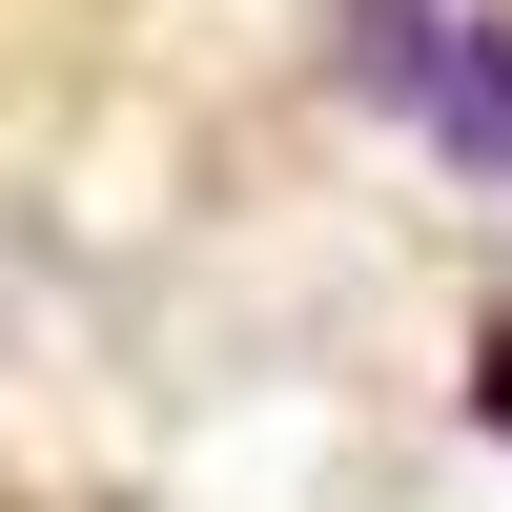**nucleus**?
<instances>
[{
  "instance_id": "1",
  "label": "nucleus",
  "mask_w": 512,
  "mask_h": 512,
  "mask_svg": "<svg viewBox=\"0 0 512 512\" xmlns=\"http://www.w3.org/2000/svg\"><path fill=\"white\" fill-rule=\"evenodd\" d=\"M349 82L410 103L431 164L512 185V21H492V0H349Z\"/></svg>"
},
{
  "instance_id": "2",
  "label": "nucleus",
  "mask_w": 512,
  "mask_h": 512,
  "mask_svg": "<svg viewBox=\"0 0 512 512\" xmlns=\"http://www.w3.org/2000/svg\"><path fill=\"white\" fill-rule=\"evenodd\" d=\"M472 410H492V431H512V308H492V349H472Z\"/></svg>"
}]
</instances>
